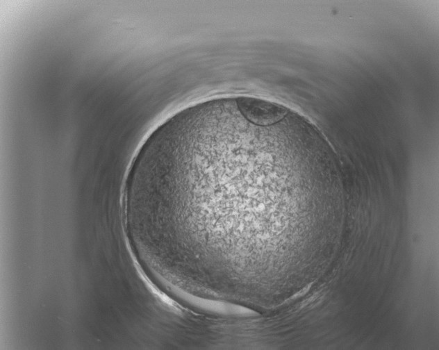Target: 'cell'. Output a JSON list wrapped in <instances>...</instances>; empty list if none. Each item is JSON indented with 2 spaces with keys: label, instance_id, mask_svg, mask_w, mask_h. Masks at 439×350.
Segmentation results:
<instances>
[{
  "label": "cell",
  "instance_id": "1",
  "mask_svg": "<svg viewBox=\"0 0 439 350\" xmlns=\"http://www.w3.org/2000/svg\"><path fill=\"white\" fill-rule=\"evenodd\" d=\"M313 178L294 133L227 112L189 126L165 162L163 183L172 226L188 253L235 265L268 256L282 230L281 200Z\"/></svg>",
  "mask_w": 439,
  "mask_h": 350
},
{
  "label": "cell",
  "instance_id": "2",
  "mask_svg": "<svg viewBox=\"0 0 439 350\" xmlns=\"http://www.w3.org/2000/svg\"><path fill=\"white\" fill-rule=\"evenodd\" d=\"M242 115L249 122L259 126H268L281 120L288 110L281 106L254 97L235 98Z\"/></svg>",
  "mask_w": 439,
  "mask_h": 350
}]
</instances>
